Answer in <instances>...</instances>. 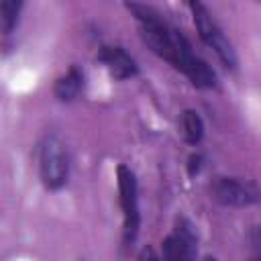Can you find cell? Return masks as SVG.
Listing matches in <instances>:
<instances>
[{
    "mask_svg": "<svg viewBox=\"0 0 261 261\" xmlns=\"http://www.w3.org/2000/svg\"><path fill=\"white\" fill-rule=\"evenodd\" d=\"M22 6L24 4L20 0L0 2V31H2V35H10L14 31V27L18 24V16H20Z\"/></svg>",
    "mask_w": 261,
    "mask_h": 261,
    "instance_id": "30bf717a",
    "label": "cell"
},
{
    "mask_svg": "<svg viewBox=\"0 0 261 261\" xmlns=\"http://www.w3.org/2000/svg\"><path fill=\"white\" fill-rule=\"evenodd\" d=\"M126 10L139 20L141 39L143 43L163 61L171 63L177 71H181L196 88L210 90L216 88V73L214 69L194 53L190 41L184 37L181 31L171 27L153 6L147 4H124Z\"/></svg>",
    "mask_w": 261,
    "mask_h": 261,
    "instance_id": "6da1fadb",
    "label": "cell"
},
{
    "mask_svg": "<svg viewBox=\"0 0 261 261\" xmlns=\"http://www.w3.org/2000/svg\"><path fill=\"white\" fill-rule=\"evenodd\" d=\"M198 234L190 220L177 218L173 230L161 243V261H196Z\"/></svg>",
    "mask_w": 261,
    "mask_h": 261,
    "instance_id": "5b68a950",
    "label": "cell"
},
{
    "mask_svg": "<svg viewBox=\"0 0 261 261\" xmlns=\"http://www.w3.org/2000/svg\"><path fill=\"white\" fill-rule=\"evenodd\" d=\"M137 261H161V259H159V255L153 251V247H145V249L139 253Z\"/></svg>",
    "mask_w": 261,
    "mask_h": 261,
    "instance_id": "7c38bea8",
    "label": "cell"
},
{
    "mask_svg": "<svg viewBox=\"0 0 261 261\" xmlns=\"http://www.w3.org/2000/svg\"><path fill=\"white\" fill-rule=\"evenodd\" d=\"M181 135L188 145H198L204 137V122L196 110L181 112Z\"/></svg>",
    "mask_w": 261,
    "mask_h": 261,
    "instance_id": "9c48e42d",
    "label": "cell"
},
{
    "mask_svg": "<svg viewBox=\"0 0 261 261\" xmlns=\"http://www.w3.org/2000/svg\"><path fill=\"white\" fill-rule=\"evenodd\" d=\"M210 194L220 206H228V208L251 206L259 200L257 186L247 179L243 181L239 177H216L210 186Z\"/></svg>",
    "mask_w": 261,
    "mask_h": 261,
    "instance_id": "8992f818",
    "label": "cell"
},
{
    "mask_svg": "<svg viewBox=\"0 0 261 261\" xmlns=\"http://www.w3.org/2000/svg\"><path fill=\"white\" fill-rule=\"evenodd\" d=\"M190 10H192V16H194V24H196V31L200 35V39L218 55V59L222 61L224 67L228 69H234L237 67V53H234V47L232 43L226 39L224 31L220 29V24L214 20V16L210 14V10L202 4V2H190L188 4Z\"/></svg>",
    "mask_w": 261,
    "mask_h": 261,
    "instance_id": "3957f363",
    "label": "cell"
},
{
    "mask_svg": "<svg viewBox=\"0 0 261 261\" xmlns=\"http://www.w3.org/2000/svg\"><path fill=\"white\" fill-rule=\"evenodd\" d=\"M116 181H118V202L122 208V241H124V245H133L137 241L139 226H141L137 175L130 167L118 165Z\"/></svg>",
    "mask_w": 261,
    "mask_h": 261,
    "instance_id": "277c9868",
    "label": "cell"
},
{
    "mask_svg": "<svg viewBox=\"0 0 261 261\" xmlns=\"http://www.w3.org/2000/svg\"><path fill=\"white\" fill-rule=\"evenodd\" d=\"M39 173L47 190L57 192L69 179V157L63 141L57 135H47L39 151Z\"/></svg>",
    "mask_w": 261,
    "mask_h": 261,
    "instance_id": "7a4b0ae2",
    "label": "cell"
},
{
    "mask_svg": "<svg viewBox=\"0 0 261 261\" xmlns=\"http://www.w3.org/2000/svg\"><path fill=\"white\" fill-rule=\"evenodd\" d=\"M84 90V71L71 65L63 75H59L53 84V94L59 102H73Z\"/></svg>",
    "mask_w": 261,
    "mask_h": 261,
    "instance_id": "ba28073f",
    "label": "cell"
},
{
    "mask_svg": "<svg viewBox=\"0 0 261 261\" xmlns=\"http://www.w3.org/2000/svg\"><path fill=\"white\" fill-rule=\"evenodd\" d=\"M202 165H204V157L198 155V153H192L190 159H188V173L190 175H198L200 169H202Z\"/></svg>",
    "mask_w": 261,
    "mask_h": 261,
    "instance_id": "8fae6325",
    "label": "cell"
},
{
    "mask_svg": "<svg viewBox=\"0 0 261 261\" xmlns=\"http://www.w3.org/2000/svg\"><path fill=\"white\" fill-rule=\"evenodd\" d=\"M204 261H216V259H214V257H206Z\"/></svg>",
    "mask_w": 261,
    "mask_h": 261,
    "instance_id": "4fadbf2b",
    "label": "cell"
},
{
    "mask_svg": "<svg viewBox=\"0 0 261 261\" xmlns=\"http://www.w3.org/2000/svg\"><path fill=\"white\" fill-rule=\"evenodd\" d=\"M96 59H98V63H102L108 69V73L114 80H128V77H135L139 73L137 61L122 47L104 45V47H100Z\"/></svg>",
    "mask_w": 261,
    "mask_h": 261,
    "instance_id": "52a82bcc",
    "label": "cell"
}]
</instances>
